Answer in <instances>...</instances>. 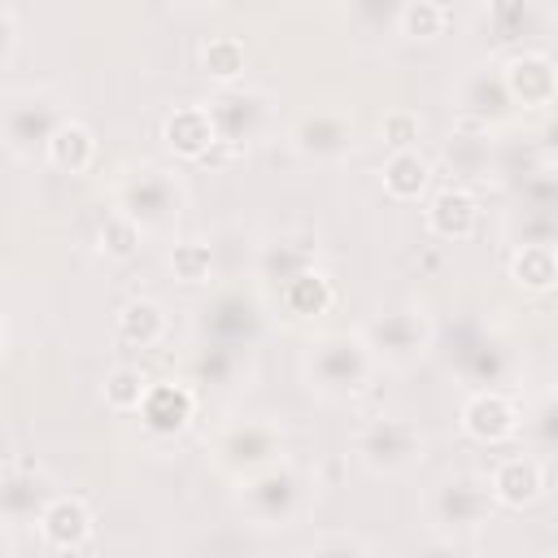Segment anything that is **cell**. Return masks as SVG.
Here are the masks:
<instances>
[{
    "mask_svg": "<svg viewBox=\"0 0 558 558\" xmlns=\"http://www.w3.org/2000/svg\"><path fill=\"white\" fill-rule=\"evenodd\" d=\"M44 157H48L57 170H70V174H74V170H83V166L96 157V140H92V131H87L83 122L70 118V122L52 135V144H48Z\"/></svg>",
    "mask_w": 558,
    "mask_h": 558,
    "instance_id": "603a6c76",
    "label": "cell"
},
{
    "mask_svg": "<svg viewBox=\"0 0 558 558\" xmlns=\"http://www.w3.org/2000/svg\"><path fill=\"white\" fill-rule=\"evenodd\" d=\"M527 432L541 449H558V388L536 401V410L527 414Z\"/></svg>",
    "mask_w": 558,
    "mask_h": 558,
    "instance_id": "4dcf8cb0",
    "label": "cell"
},
{
    "mask_svg": "<svg viewBox=\"0 0 558 558\" xmlns=\"http://www.w3.org/2000/svg\"><path fill=\"white\" fill-rule=\"evenodd\" d=\"M310 244H296V240H270L266 248H262V270L266 275H279L283 283H292L296 275H305L310 270Z\"/></svg>",
    "mask_w": 558,
    "mask_h": 558,
    "instance_id": "d4e9b609",
    "label": "cell"
},
{
    "mask_svg": "<svg viewBox=\"0 0 558 558\" xmlns=\"http://www.w3.org/2000/svg\"><path fill=\"white\" fill-rule=\"evenodd\" d=\"M201 65H205V74L231 83V78L244 70V48H240V39H209L205 52H201Z\"/></svg>",
    "mask_w": 558,
    "mask_h": 558,
    "instance_id": "f1b7e54d",
    "label": "cell"
},
{
    "mask_svg": "<svg viewBox=\"0 0 558 558\" xmlns=\"http://www.w3.org/2000/svg\"><path fill=\"white\" fill-rule=\"evenodd\" d=\"M362 340L366 349L375 353L379 366H414L432 340H436V327H432V314L418 310V305H397V310H384L375 314L366 327H362Z\"/></svg>",
    "mask_w": 558,
    "mask_h": 558,
    "instance_id": "ba28073f",
    "label": "cell"
},
{
    "mask_svg": "<svg viewBox=\"0 0 558 558\" xmlns=\"http://www.w3.org/2000/svg\"><path fill=\"white\" fill-rule=\"evenodd\" d=\"M166 140H170L174 153L201 157V153L218 140V135H214V122H209V109H205V105H183V109H174L170 122H166Z\"/></svg>",
    "mask_w": 558,
    "mask_h": 558,
    "instance_id": "44dd1931",
    "label": "cell"
},
{
    "mask_svg": "<svg viewBox=\"0 0 558 558\" xmlns=\"http://www.w3.org/2000/svg\"><path fill=\"white\" fill-rule=\"evenodd\" d=\"M462 427L484 445H501L523 427V414L501 388H475L471 401L462 405Z\"/></svg>",
    "mask_w": 558,
    "mask_h": 558,
    "instance_id": "8fae6325",
    "label": "cell"
},
{
    "mask_svg": "<svg viewBox=\"0 0 558 558\" xmlns=\"http://www.w3.org/2000/svg\"><path fill=\"white\" fill-rule=\"evenodd\" d=\"M488 488H493L497 506H527V501H536L541 488H545V466H541V458H532V453H506V458L493 462Z\"/></svg>",
    "mask_w": 558,
    "mask_h": 558,
    "instance_id": "5bb4252c",
    "label": "cell"
},
{
    "mask_svg": "<svg viewBox=\"0 0 558 558\" xmlns=\"http://www.w3.org/2000/svg\"><path fill=\"white\" fill-rule=\"evenodd\" d=\"M100 248H105L109 257L126 262V257L140 248V227H135L122 209H113V214L105 218V227H100Z\"/></svg>",
    "mask_w": 558,
    "mask_h": 558,
    "instance_id": "f546056e",
    "label": "cell"
},
{
    "mask_svg": "<svg viewBox=\"0 0 558 558\" xmlns=\"http://www.w3.org/2000/svg\"><path fill=\"white\" fill-rule=\"evenodd\" d=\"M201 314H205L201 318L205 336H214V344H227V349H235L240 340H248L253 327H257V305L244 292H235V288L218 292Z\"/></svg>",
    "mask_w": 558,
    "mask_h": 558,
    "instance_id": "9a60e30c",
    "label": "cell"
},
{
    "mask_svg": "<svg viewBox=\"0 0 558 558\" xmlns=\"http://www.w3.org/2000/svg\"><path fill=\"white\" fill-rule=\"evenodd\" d=\"M375 366L379 362L366 349L362 331H327V336L310 340V349L301 357V379L323 401H349L371 384Z\"/></svg>",
    "mask_w": 558,
    "mask_h": 558,
    "instance_id": "6da1fadb",
    "label": "cell"
},
{
    "mask_svg": "<svg viewBox=\"0 0 558 558\" xmlns=\"http://www.w3.org/2000/svg\"><path fill=\"white\" fill-rule=\"evenodd\" d=\"M536 153H541V161H545L549 170H558V109L541 122V131H536Z\"/></svg>",
    "mask_w": 558,
    "mask_h": 558,
    "instance_id": "836d02e7",
    "label": "cell"
},
{
    "mask_svg": "<svg viewBox=\"0 0 558 558\" xmlns=\"http://www.w3.org/2000/svg\"><path fill=\"white\" fill-rule=\"evenodd\" d=\"M301 558H371V545L357 532H323L301 549Z\"/></svg>",
    "mask_w": 558,
    "mask_h": 558,
    "instance_id": "83f0119b",
    "label": "cell"
},
{
    "mask_svg": "<svg viewBox=\"0 0 558 558\" xmlns=\"http://www.w3.org/2000/svg\"><path fill=\"white\" fill-rule=\"evenodd\" d=\"M475 201L462 192V187H445L432 196L427 205V227L440 235V240H466L475 231Z\"/></svg>",
    "mask_w": 558,
    "mask_h": 558,
    "instance_id": "d6986e66",
    "label": "cell"
},
{
    "mask_svg": "<svg viewBox=\"0 0 558 558\" xmlns=\"http://www.w3.org/2000/svg\"><path fill=\"white\" fill-rule=\"evenodd\" d=\"M170 262H179V275H183L187 283H192V279H205V270H209V253H205L201 244H179Z\"/></svg>",
    "mask_w": 558,
    "mask_h": 558,
    "instance_id": "d6a6232c",
    "label": "cell"
},
{
    "mask_svg": "<svg viewBox=\"0 0 558 558\" xmlns=\"http://www.w3.org/2000/svg\"><path fill=\"white\" fill-rule=\"evenodd\" d=\"M458 105H462V113L475 118V122L501 118V113L514 105L501 65H475V70H466V78L458 83Z\"/></svg>",
    "mask_w": 558,
    "mask_h": 558,
    "instance_id": "2e32d148",
    "label": "cell"
},
{
    "mask_svg": "<svg viewBox=\"0 0 558 558\" xmlns=\"http://www.w3.org/2000/svg\"><path fill=\"white\" fill-rule=\"evenodd\" d=\"M166 336V314L157 301H131L118 314V340L135 344V349H153Z\"/></svg>",
    "mask_w": 558,
    "mask_h": 558,
    "instance_id": "7402d4cb",
    "label": "cell"
},
{
    "mask_svg": "<svg viewBox=\"0 0 558 558\" xmlns=\"http://www.w3.org/2000/svg\"><path fill=\"white\" fill-rule=\"evenodd\" d=\"M379 174H384V192H388V196H397V201H414V196L427 187L432 161H427L418 148H392Z\"/></svg>",
    "mask_w": 558,
    "mask_h": 558,
    "instance_id": "ffe728a7",
    "label": "cell"
},
{
    "mask_svg": "<svg viewBox=\"0 0 558 558\" xmlns=\"http://www.w3.org/2000/svg\"><path fill=\"white\" fill-rule=\"evenodd\" d=\"M458 371L475 384V388H497L510 371H514V349L488 331V327H475V336L458 349Z\"/></svg>",
    "mask_w": 558,
    "mask_h": 558,
    "instance_id": "7c38bea8",
    "label": "cell"
},
{
    "mask_svg": "<svg viewBox=\"0 0 558 558\" xmlns=\"http://www.w3.org/2000/svg\"><path fill=\"white\" fill-rule=\"evenodd\" d=\"M65 122L70 118H65L57 92H48V87H17V92L4 96V109H0V135H4L9 157H17V161H31L35 153H48L52 135Z\"/></svg>",
    "mask_w": 558,
    "mask_h": 558,
    "instance_id": "5b68a950",
    "label": "cell"
},
{
    "mask_svg": "<svg viewBox=\"0 0 558 558\" xmlns=\"http://www.w3.org/2000/svg\"><path fill=\"white\" fill-rule=\"evenodd\" d=\"M523 209L558 218V170H545V174H536V179L527 183V205H523Z\"/></svg>",
    "mask_w": 558,
    "mask_h": 558,
    "instance_id": "1f68e13d",
    "label": "cell"
},
{
    "mask_svg": "<svg viewBox=\"0 0 558 558\" xmlns=\"http://www.w3.org/2000/svg\"><path fill=\"white\" fill-rule=\"evenodd\" d=\"M349 449H353L357 466H366L371 475H405L410 466L423 462L427 436L405 414H371L353 427Z\"/></svg>",
    "mask_w": 558,
    "mask_h": 558,
    "instance_id": "277c9868",
    "label": "cell"
},
{
    "mask_svg": "<svg viewBox=\"0 0 558 558\" xmlns=\"http://www.w3.org/2000/svg\"><path fill=\"white\" fill-rule=\"evenodd\" d=\"M288 140H292V148L301 157L331 161V157H344L353 148V118L344 109H336V105H314L292 122Z\"/></svg>",
    "mask_w": 558,
    "mask_h": 558,
    "instance_id": "9c48e42d",
    "label": "cell"
},
{
    "mask_svg": "<svg viewBox=\"0 0 558 558\" xmlns=\"http://www.w3.org/2000/svg\"><path fill=\"white\" fill-rule=\"evenodd\" d=\"M144 392H148V379L140 375V366H118L105 379V401L113 410H140L144 405Z\"/></svg>",
    "mask_w": 558,
    "mask_h": 558,
    "instance_id": "4316f807",
    "label": "cell"
},
{
    "mask_svg": "<svg viewBox=\"0 0 558 558\" xmlns=\"http://www.w3.org/2000/svg\"><path fill=\"white\" fill-rule=\"evenodd\" d=\"M497 510V497L488 488V475L475 471H449L440 475L423 497V519L440 541L475 536Z\"/></svg>",
    "mask_w": 558,
    "mask_h": 558,
    "instance_id": "7a4b0ae2",
    "label": "cell"
},
{
    "mask_svg": "<svg viewBox=\"0 0 558 558\" xmlns=\"http://www.w3.org/2000/svg\"><path fill=\"white\" fill-rule=\"evenodd\" d=\"M209 462L231 475V480H248L275 462H283V432L270 418H235L227 427L214 432L209 440Z\"/></svg>",
    "mask_w": 558,
    "mask_h": 558,
    "instance_id": "8992f818",
    "label": "cell"
},
{
    "mask_svg": "<svg viewBox=\"0 0 558 558\" xmlns=\"http://www.w3.org/2000/svg\"><path fill=\"white\" fill-rule=\"evenodd\" d=\"M449 22V9L445 4H432V0H418V4H401L397 9V31L410 35V39H436Z\"/></svg>",
    "mask_w": 558,
    "mask_h": 558,
    "instance_id": "484cf974",
    "label": "cell"
},
{
    "mask_svg": "<svg viewBox=\"0 0 558 558\" xmlns=\"http://www.w3.org/2000/svg\"><path fill=\"white\" fill-rule=\"evenodd\" d=\"M314 501V480L296 462H275L240 484V510L253 519V527H292L305 519Z\"/></svg>",
    "mask_w": 558,
    "mask_h": 558,
    "instance_id": "3957f363",
    "label": "cell"
},
{
    "mask_svg": "<svg viewBox=\"0 0 558 558\" xmlns=\"http://www.w3.org/2000/svg\"><path fill=\"white\" fill-rule=\"evenodd\" d=\"M510 270L527 288H549L558 279V244H519Z\"/></svg>",
    "mask_w": 558,
    "mask_h": 558,
    "instance_id": "cb8c5ba5",
    "label": "cell"
},
{
    "mask_svg": "<svg viewBox=\"0 0 558 558\" xmlns=\"http://www.w3.org/2000/svg\"><path fill=\"white\" fill-rule=\"evenodd\" d=\"M148 436H179L192 418V388L183 384H148L144 405L135 410Z\"/></svg>",
    "mask_w": 558,
    "mask_h": 558,
    "instance_id": "ac0fdd59",
    "label": "cell"
},
{
    "mask_svg": "<svg viewBox=\"0 0 558 558\" xmlns=\"http://www.w3.org/2000/svg\"><path fill=\"white\" fill-rule=\"evenodd\" d=\"M501 74L514 105H554L558 96V70L545 52H514L510 61H501Z\"/></svg>",
    "mask_w": 558,
    "mask_h": 558,
    "instance_id": "4fadbf2b",
    "label": "cell"
},
{
    "mask_svg": "<svg viewBox=\"0 0 558 558\" xmlns=\"http://www.w3.org/2000/svg\"><path fill=\"white\" fill-rule=\"evenodd\" d=\"M118 209L140 231H170L179 222V214H183V187L161 166H135L118 183Z\"/></svg>",
    "mask_w": 558,
    "mask_h": 558,
    "instance_id": "52a82bcc",
    "label": "cell"
},
{
    "mask_svg": "<svg viewBox=\"0 0 558 558\" xmlns=\"http://www.w3.org/2000/svg\"><path fill=\"white\" fill-rule=\"evenodd\" d=\"M35 527H39V541H44L48 549L70 554V549L87 545V536H92V514H87V506H83L78 497H52V501L44 506V514L35 519Z\"/></svg>",
    "mask_w": 558,
    "mask_h": 558,
    "instance_id": "e0dca14e",
    "label": "cell"
},
{
    "mask_svg": "<svg viewBox=\"0 0 558 558\" xmlns=\"http://www.w3.org/2000/svg\"><path fill=\"white\" fill-rule=\"evenodd\" d=\"M209 122H214V135L227 140V144H248L262 126H266V96L253 92V87H222L209 105Z\"/></svg>",
    "mask_w": 558,
    "mask_h": 558,
    "instance_id": "30bf717a",
    "label": "cell"
}]
</instances>
